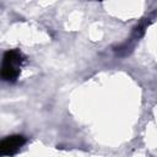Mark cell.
<instances>
[{
  "label": "cell",
  "instance_id": "6da1fadb",
  "mask_svg": "<svg viewBox=\"0 0 157 157\" xmlns=\"http://www.w3.org/2000/svg\"><path fill=\"white\" fill-rule=\"evenodd\" d=\"M22 55L18 50H7L2 58L1 78L7 82H15L20 75V66L22 64Z\"/></svg>",
  "mask_w": 157,
  "mask_h": 157
},
{
  "label": "cell",
  "instance_id": "7a4b0ae2",
  "mask_svg": "<svg viewBox=\"0 0 157 157\" xmlns=\"http://www.w3.org/2000/svg\"><path fill=\"white\" fill-rule=\"evenodd\" d=\"M26 139L22 135H10L1 140L0 153L2 156H13L25 145Z\"/></svg>",
  "mask_w": 157,
  "mask_h": 157
}]
</instances>
